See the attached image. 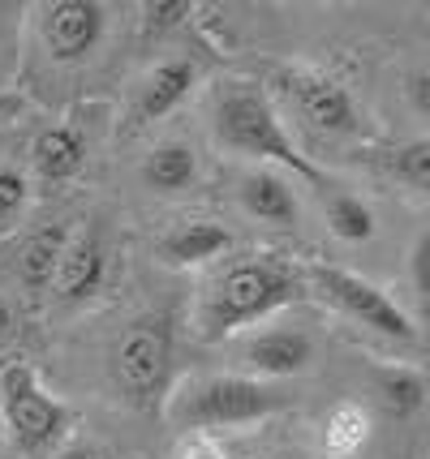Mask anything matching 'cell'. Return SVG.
Masks as SVG:
<instances>
[{
	"label": "cell",
	"mask_w": 430,
	"mask_h": 459,
	"mask_svg": "<svg viewBox=\"0 0 430 459\" xmlns=\"http://www.w3.org/2000/svg\"><path fill=\"white\" fill-rule=\"evenodd\" d=\"M306 266L285 254H237L220 258L206 271L203 288L189 309L194 335L206 343H228L241 331L267 322L306 297Z\"/></svg>",
	"instance_id": "cell-1"
},
{
	"label": "cell",
	"mask_w": 430,
	"mask_h": 459,
	"mask_svg": "<svg viewBox=\"0 0 430 459\" xmlns=\"http://www.w3.org/2000/svg\"><path fill=\"white\" fill-rule=\"evenodd\" d=\"M206 117H211V138H215L220 151L246 155V160H259L263 168H280V172H293V177L323 185V172L297 151V142L288 138L285 120L276 112V100H271L267 86L246 78L220 82L211 91Z\"/></svg>",
	"instance_id": "cell-2"
},
{
	"label": "cell",
	"mask_w": 430,
	"mask_h": 459,
	"mask_svg": "<svg viewBox=\"0 0 430 459\" xmlns=\"http://www.w3.org/2000/svg\"><path fill=\"white\" fill-rule=\"evenodd\" d=\"M280 408H288V395L276 382H259L246 374H189L168 386L160 417L172 429L206 438L211 429H241L276 417Z\"/></svg>",
	"instance_id": "cell-3"
},
{
	"label": "cell",
	"mask_w": 430,
	"mask_h": 459,
	"mask_svg": "<svg viewBox=\"0 0 430 459\" xmlns=\"http://www.w3.org/2000/svg\"><path fill=\"white\" fill-rule=\"evenodd\" d=\"M172 352H177V322L155 309L125 322L121 335L108 348V378L129 408L160 412L172 386Z\"/></svg>",
	"instance_id": "cell-4"
},
{
	"label": "cell",
	"mask_w": 430,
	"mask_h": 459,
	"mask_svg": "<svg viewBox=\"0 0 430 459\" xmlns=\"http://www.w3.org/2000/svg\"><path fill=\"white\" fill-rule=\"evenodd\" d=\"M0 417H4L9 442H13L18 451H26V455L52 451V446L69 434V425L78 420L43 386V378L26 360L0 365Z\"/></svg>",
	"instance_id": "cell-5"
},
{
	"label": "cell",
	"mask_w": 430,
	"mask_h": 459,
	"mask_svg": "<svg viewBox=\"0 0 430 459\" xmlns=\"http://www.w3.org/2000/svg\"><path fill=\"white\" fill-rule=\"evenodd\" d=\"M306 288L319 300H328L336 314H345L348 322L366 326V331L383 335V340H396V343L417 340V326L409 322V314H405L379 283L362 280V275H353V271H345V266L310 262L306 266Z\"/></svg>",
	"instance_id": "cell-6"
},
{
	"label": "cell",
	"mask_w": 430,
	"mask_h": 459,
	"mask_svg": "<svg viewBox=\"0 0 430 459\" xmlns=\"http://www.w3.org/2000/svg\"><path fill=\"white\" fill-rule=\"evenodd\" d=\"M26 22H31L48 65L78 69L100 52L103 35L112 26V9L100 0H43L31 9Z\"/></svg>",
	"instance_id": "cell-7"
},
{
	"label": "cell",
	"mask_w": 430,
	"mask_h": 459,
	"mask_svg": "<svg viewBox=\"0 0 430 459\" xmlns=\"http://www.w3.org/2000/svg\"><path fill=\"white\" fill-rule=\"evenodd\" d=\"M271 91L306 120L310 129L331 134V138H353L362 134V108L348 95L340 78H331L323 69H306V65H285L276 69Z\"/></svg>",
	"instance_id": "cell-8"
},
{
	"label": "cell",
	"mask_w": 430,
	"mask_h": 459,
	"mask_svg": "<svg viewBox=\"0 0 430 459\" xmlns=\"http://www.w3.org/2000/svg\"><path fill=\"white\" fill-rule=\"evenodd\" d=\"M237 360H241V374L259 382H280V378H297L306 374L310 365L319 360V343L306 326H250L237 335Z\"/></svg>",
	"instance_id": "cell-9"
},
{
	"label": "cell",
	"mask_w": 430,
	"mask_h": 459,
	"mask_svg": "<svg viewBox=\"0 0 430 459\" xmlns=\"http://www.w3.org/2000/svg\"><path fill=\"white\" fill-rule=\"evenodd\" d=\"M198 86V60L194 56H164L155 60L151 69H143V78L134 82L129 91V108H125V120L134 129L143 125H155L164 120L172 108H181L189 100V91Z\"/></svg>",
	"instance_id": "cell-10"
},
{
	"label": "cell",
	"mask_w": 430,
	"mask_h": 459,
	"mask_svg": "<svg viewBox=\"0 0 430 459\" xmlns=\"http://www.w3.org/2000/svg\"><path fill=\"white\" fill-rule=\"evenodd\" d=\"M108 280V245L95 220H86L83 228H69L65 254L57 262V280H52V297L61 305H83L103 288Z\"/></svg>",
	"instance_id": "cell-11"
},
{
	"label": "cell",
	"mask_w": 430,
	"mask_h": 459,
	"mask_svg": "<svg viewBox=\"0 0 430 459\" xmlns=\"http://www.w3.org/2000/svg\"><path fill=\"white\" fill-rule=\"evenodd\" d=\"M237 202H241V211H246L250 220L271 223V228H297V220H302L297 189H293L288 172H280V168H263L259 163V168L241 172Z\"/></svg>",
	"instance_id": "cell-12"
},
{
	"label": "cell",
	"mask_w": 430,
	"mask_h": 459,
	"mask_svg": "<svg viewBox=\"0 0 430 459\" xmlns=\"http://www.w3.org/2000/svg\"><path fill=\"white\" fill-rule=\"evenodd\" d=\"M228 249H233V232L220 220H181L155 240V258L177 271L215 266L220 258H228Z\"/></svg>",
	"instance_id": "cell-13"
},
{
	"label": "cell",
	"mask_w": 430,
	"mask_h": 459,
	"mask_svg": "<svg viewBox=\"0 0 430 459\" xmlns=\"http://www.w3.org/2000/svg\"><path fill=\"white\" fill-rule=\"evenodd\" d=\"M65 240H69V228L65 223H48L39 232L18 245V258H13V280L31 300L52 297V280H57V262L65 254Z\"/></svg>",
	"instance_id": "cell-14"
},
{
	"label": "cell",
	"mask_w": 430,
	"mask_h": 459,
	"mask_svg": "<svg viewBox=\"0 0 430 459\" xmlns=\"http://www.w3.org/2000/svg\"><path fill=\"white\" fill-rule=\"evenodd\" d=\"M86 163V138L78 125H43L35 142H31V168L43 185H61V180H74Z\"/></svg>",
	"instance_id": "cell-15"
},
{
	"label": "cell",
	"mask_w": 430,
	"mask_h": 459,
	"mask_svg": "<svg viewBox=\"0 0 430 459\" xmlns=\"http://www.w3.org/2000/svg\"><path fill=\"white\" fill-rule=\"evenodd\" d=\"M143 185L155 189V194H181L198 180V151L181 138H168V142H155L146 151L143 160Z\"/></svg>",
	"instance_id": "cell-16"
},
{
	"label": "cell",
	"mask_w": 430,
	"mask_h": 459,
	"mask_svg": "<svg viewBox=\"0 0 430 459\" xmlns=\"http://www.w3.org/2000/svg\"><path fill=\"white\" fill-rule=\"evenodd\" d=\"M370 442V412L357 400H340L323 417V455L353 459Z\"/></svg>",
	"instance_id": "cell-17"
},
{
	"label": "cell",
	"mask_w": 430,
	"mask_h": 459,
	"mask_svg": "<svg viewBox=\"0 0 430 459\" xmlns=\"http://www.w3.org/2000/svg\"><path fill=\"white\" fill-rule=\"evenodd\" d=\"M323 220L348 245H362V240L374 237V211L348 189H328L323 194Z\"/></svg>",
	"instance_id": "cell-18"
},
{
	"label": "cell",
	"mask_w": 430,
	"mask_h": 459,
	"mask_svg": "<svg viewBox=\"0 0 430 459\" xmlns=\"http://www.w3.org/2000/svg\"><path fill=\"white\" fill-rule=\"evenodd\" d=\"M374 391L383 395L391 417H413L426 403V378L409 365H379L374 369Z\"/></svg>",
	"instance_id": "cell-19"
},
{
	"label": "cell",
	"mask_w": 430,
	"mask_h": 459,
	"mask_svg": "<svg viewBox=\"0 0 430 459\" xmlns=\"http://www.w3.org/2000/svg\"><path fill=\"white\" fill-rule=\"evenodd\" d=\"M383 168H388V177H396L400 185L430 194V138H413V142L391 146L388 155H383Z\"/></svg>",
	"instance_id": "cell-20"
},
{
	"label": "cell",
	"mask_w": 430,
	"mask_h": 459,
	"mask_svg": "<svg viewBox=\"0 0 430 459\" xmlns=\"http://www.w3.org/2000/svg\"><path fill=\"white\" fill-rule=\"evenodd\" d=\"M194 13V4L189 0H146L143 9H138V18H143V35L146 39H164L172 30H181L185 22Z\"/></svg>",
	"instance_id": "cell-21"
},
{
	"label": "cell",
	"mask_w": 430,
	"mask_h": 459,
	"mask_svg": "<svg viewBox=\"0 0 430 459\" xmlns=\"http://www.w3.org/2000/svg\"><path fill=\"white\" fill-rule=\"evenodd\" d=\"M26 198H31V180L18 168H0V232L18 223V215L26 211Z\"/></svg>",
	"instance_id": "cell-22"
},
{
	"label": "cell",
	"mask_w": 430,
	"mask_h": 459,
	"mask_svg": "<svg viewBox=\"0 0 430 459\" xmlns=\"http://www.w3.org/2000/svg\"><path fill=\"white\" fill-rule=\"evenodd\" d=\"M409 275H413V292H417V305H422V318L430 322V228L417 237L409 258Z\"/></svg>",
	"instance_id": "cell-23"
},
{
	"label": "cell",
	"mask_w": 430,
	"mask_h": 459,
	"mask_svg": "<svg viewBox=\"0 0 430 459\" xmlns=\"http://www.w3.org/2000/svg\"><path fill=\"white\" fill-rule=\"evenodd\" d=\"M405 91H409L413 112H417V117H422V120H430V74H413V78H409V86H405Z\"/></svg>",
	"instance_id": "cell-24"
},
{
	"label": "cell",
	"mask_w": 430,
	"mask_h": 459,
	"mask_svg": "<svg viewBox=\"0 0 430 459\" xmlns=\"http://www.w3.org/2000/svg\"><path fill=\"white\" fill-rule=\"evenodd\" d=\"M22 112H26V95H18V91H0V134H4Z\"/></svg>",
	"instance_id": "cell-25"
},
{
	"label": "cell",
	"mask_w": 430,
	"mask_h": 459,
	"mask_svg": "<svg viewBox=\"0 0 430 459\" xmlns=\"http://www.w3.org/2000/svg\"><path fill=\"white\" fill-rule=\"evenodd\" d=\"M181 459H224V451H220L211 438H189L185 442V451H181Z\"/></svg>",
	"instance_id": "cell-26"
},
{
	"label": "cell",
	"mask_w": 430,
	"mask_h": 459,
	"mask_svg": "<svg viewBox=\"0 0 430 459\" xmlns=\"http://www.w3.org/2000/svg\"><path fill=\"white\" fill-rule=\"evenodd\" d=\"M57 459H108V455H103V446H91V442H74V446H65Z\"/></svg>",
	"instance_id": "cell-27"
},
{
	"label": "cell",
	"mask_w": 430,
	"mask_h": 459,
	"mask_svg": "<svg viewBox=\"0 0 430 459\" xmlns=\"http://www.w3.org/2000/svg\"><path fill=\"white\" fill-rule=\"evenodd\" d=\"M13 335V305H9V297H0V343Z\"/></svg>",
	"instance_id": "cell-28"
},
{
	"label": "cell",
	"mask_w": 430,
	"mask_h": 459,
	"mask_svg": "<svg viewBox=\"0 0 430 459\" xmlns=\"http://www.w3.org/2000/svg\"><path fill=\"white\" fill-rule=\"evenodd\" d=\"M4 39H9V22H4V9H0V69H4ZM0 91H13V86H0Z\"/></svg>",
	"instance_id": "cell-29"
},
{
	"label": "cell",
	"mask_w": 430,
	"mask_h": 459,
	"mask_svg": "<svg viewBox=\"0 0 430 459\" xmlns=\"http://www.w3.org/2000/svg\"><path fill=\"white\" fill-rule=\"evenodd\" d=\"M4 442H9V429H4V417H0V451H4Z\"/></svg>",
	"instance_id": "cell-30"
},
{
	"label": "cell",
	"mask_w": 430,
	"mask_h": 459,
	"mask_svg": "<svg viewBox=\"0 0 430 459\" xmlns=\"http://www.w3.org/2000/svg\"><path fill=\"white\" fill-rule=\"evenodd\" d=\"M293 459H306V455H293Z\"/></svg>",
	"instance_id": "cell-31"
}]
</instances>
